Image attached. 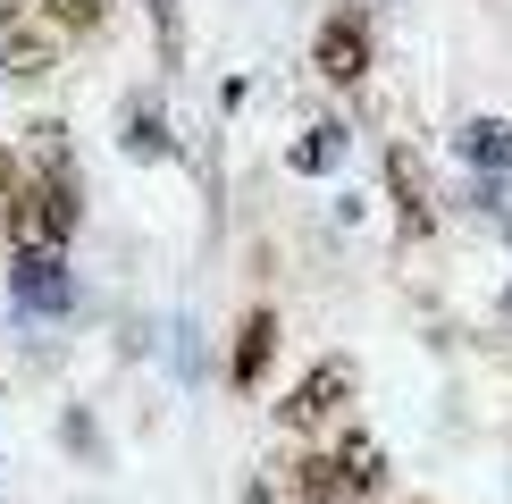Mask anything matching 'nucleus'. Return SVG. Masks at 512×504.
I'll return each mask as SVG.
<instances>
[{
    "label": "nucleus",
    "mask_w": 512,
    "mask_h": 504,
    "mask_svg": "<svg viewBox=\"0 0 512 504\" xmlns=\"http://www.w3.org/2000/svg\"><path fill=\"white\" fill-rule=\"evenodd\" d=\"M9 236L17 252H68L76 236V168H26L17 177V194H9Z\"/></svg>",
    "instance_id": "f257e3e1"
},
{
    "label": "nucleus",
    "mask_w": 512,
    "mask_h": 504,
    "mask_svg": "<svg viewBox=\"0 0 512 504\" xmlns=\"http://www.w3.org/2000/svg\"><path fill=\"white\" fill-rule=\"evenodd\" d=\"M126 126H135V135H126V143H135V152H160V110H152V101H135V110H126Z\"/></svg>",
    "instance_id": "f8f14e48"
},
{
    "label": "nucleus",
    "mask_w": 512,
    "mask_h": 504,
    "mask_svg": "<svg viewBox=\"0 0 512 504\" xmlns=\"http://www.w3.org/2000/svg\"><path fill=\"white\" fill-rule=\"evenodd\" d=\"M9 194H17V160L0 152V236H9Z\"/></svg>",
    "instance_id": "4468645a"
},
{
    "label": "nucleus",
    "mask_w": 512,
    "mask_h": 504,
    "mask_svg": "<svg viewBox=\"0 0 512 504\" xmlns=\"http://www.w3.org/2000/svg\"><path fill=\"white\" fill-rule=\"evenodd\" d=\"M454 152L471 160V168H512V126H504V118H471V126L454 135Z\"/></svg>",
    "instance_id": "1a4fd4ad"
},
{
    "label": "nucleus",
    "mask_w": 512,
    "mask_h": 504,
    "mask_svg": "<svg viewBox=\"0 0 512 504\" xmlns=\"http://www.w3.org/2000/svg\"><path fill=\"white\" fill-rule=\"evenodd\" d=\"M345 412H353V362H319V370H303V378H294V395L277 404V420H286L294 437H328Z\"/></svg>",
    "instance_id": "f03ea898"
},
{
    "label": "nucleus",
    "mask_w": 512,
    "mask_h": 504,
    "mask_svg": "<svg viewBox=\"0 0 512 504\" xmlns=\"http://www.w3.org/2000/svg\"><path fill=\"white\" fill-rule=\"evenodd\" d=\"M504 320H512V303H504Z\"/></svg>",
    "instance_id": "2eb2a0df"
},
{
    "label": "nucleus",
    "mask_w": 512,
    "mask_h": 504,
    "mask_svg": "<svg viewBox=\"0 0 512 504\" xmlns=\"http://www.w3.org/2000/svg\"><path fill=\"white\" fill-rule=\"evenodd\" d=\"M152 17H160V51L177 59V0H152Z\"/></svg>",
    "instance_id": "ddd939ff"
},
{
    "label": "nucleus",
    "mask_w": 512,
    "mask_h": 504,
    "mask_svg": "<svg viewBox=\"0 0 512 504\" xmlns=\"http://www.w3.org/2000/svg\"><path fill=\"white\" fill-rule=\"evenodd\" d=\"M59 42H68V34H59L34 0H9V9H0V76H51L59 68Z\"/></svg>",
    "instance_id": "7ed1b4c3"
},
{
    "label": "nucleus",
    "mask_w": 512,
    "mask_h": 504,
    "mask_svg": "<svg viewBox=\"0 0 512 504\" xmlns=\"http://www.w3.org/2000/svg\"><path fill=\"white\" fill-rule=\"evenodd\" d=\"M269 362H277V320H269V311H244L236 353H227V378H236V387H261Z\"/></svg>",
    "instance_id": "6e6552de"
},
{
    "label": "nucleus",
    "mask_w": 512,
    "mask_h": 504,
    "mask_svg": "<svg viewBox=\"0 0 512 504\" xmlns=\"http://www.w3.org/2000/svg\"><path fill=\"white\" fill-rule=\"evenodd\" d=\"M336 160H345V126H311L294 143V168H336Z\"/></svg>",
    "instance_id": "9b49d317"
},
{
    "label": "nucleus",
    "mask_w": 512,
    "mask_h": 504,
    "mask_svg": "<svg viewBox=\"0 0 512 504\" xmlns=\"http://www.w3.org/2000/svg\"><path fill=\"white\" fill-rule=\"evenodd\" d=\"M311 68L328 84H361L370 76V9H336L328 26L311 34Z\"/></svg>",
    "instance_id": "20e7f679"
},
{
    "label": "nucleus",
    "mask_w": 512,
    "mask_h": 504,
    "mask_svg": "<svg viewBox=\"0 0 512 504\" xmlns=\"http://www.w3.org/2000/svg\"><path fill=\"white\" fill-rule=\"evenodd\" d=\"M328 471H336V504H378V488H387V446L353 429V437L328 446Z\"/></svg>",
    "instance_id": "39448f33"
},
{
    "label": "nucleus",
    "mask_w": 512,
    "mask_h": 504,
    "mask_svg": "<svg viewBox=\"0 0 512 504\" xmlns=\"http://www.w3.org/2000/svg\"><path fill=\"white\" fill-rule=\"evenodd\" d=\"M34 9H42V17H51V26H59V34H93V26H101V17H110V0H34Z\"/></svg>",
    "instance_id": "9d476101"
},
{
    "label": "nucleus",
    "mask_w": 512,
    "mask_h": 504,
    "mask_svg": "<svg viewBox=\"0 0 512 504\" xmlns=\"http://www.w3.org/2000/svg\"><path fill=\"white\" fill-rule=\"evenodd\" d=\"M9 294H17V311H68V269H59V252H17V269H9Z\"/></svg>",
    "instance_id": "0eeeda50"
},
{
    "label": "nucleus",
    "mask_w": 512,
    "mask_h": 504,
    "mask_svg": "<svg viewBox=\"0 0 512 504\" xmlns=\"http://www.w3.org/2000/svg\"><path fill=\"white\" fill-rule=\"evenodd\" d=\"M387 185H395V210H403V236H429L437 227V194H429V168H420L412 143L387 152Z\"/></svg>",
    "instance_id": "423d86ee"
}]
</instances>
